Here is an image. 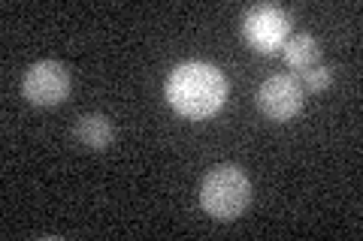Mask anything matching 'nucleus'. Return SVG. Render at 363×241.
<instances>
[{
  "label": "nucleus",
  "mask_w": 363,
  "mask_h": 241,
  "mask_svg": "<svg viewBox=\"0 0 363 241\" xmlns=\"http://www.w3.org/2000/svg\"><path fill=\"white\" fill-rule=\"evenodd\" d=\"M318 54H321V49H318V42L312 33H294V37L285 40V45H281V57H285V64L291 66V70H312Z\"/></svg>",
  "instance_id": "obj_7"
},
{
  "label": "nucleus",
  "mask_w": 363,
  "mask_h": 241,
  "mask_svg": "<svg viewBox=\"0 0 363 241\" xmlns=\"http://www.w3.org/2000/svg\"><path fill=\"white\" fill-rule=\"evenodd\" d=\"M300 85H303V90H312V94H318V90H327L333 85V66H312V70L303 73Z\"/></svg>",
  "instance_id": "obj_8"
},
{
  "label": "nucleus",
  "mask_w": 363,
  "mask_h": 241,
  "mask_svg": "<svg viewBox=\"0 0 363 241\" xmlns=\"http://www.w3.org/2000/svg\"><path fill=\"white\" fill-rule=\"evenodd\" d=\"M257 106L272 121L297 118L306 106V90L297 76H269L257 90Z\"/></svg>",
  "instance_id": "obj_5"
},
{
  "label": "nucleus",
  "mask_w": 363,
  "mask_h": 241,
  "mask_svg": "<svg viewBox=\"0 0 363 241\" xmlns=\"http://www.w3.org/2000/svg\"><path fill=\"white\" fill-rule=\"evenodd\" d=\"M25 97L33 106H61L70 97V73L58 61H37L25 73Z\"/></svg>",
  "instance_id": "obj_4"
},
{
  "label": "nucleus",
  "mask_w": 363,
  "mask_h": 241,
  "mask_svg": "<svg viewBox=\"0 0 363 241\" xmlns=\"http://www.w3.org/2000/svg\"><path fill=\"white\" fill-rule=\"evenodd\" d=\"M227 100V78L215 64L188 61L179 64L167 78V102L182 118H212Z\"/></svg>",
  "instance_id": "obj_1"
},
{
  "label": "nucleus",
  "mask_w": 363,
  "mask_h": 241,
  "mask_svg": "<svg viewBox=\"0 0 363 241\" xmlns=\"http://www.w3.org/2000/svg\"><path fill=\"white\" fill-rule=\"evenodd\" d=\"M76 142L85 145L88 151H106V148L116 142V127H112V121L106 114L100 112H91V114H82V118L76 121Z\"/></svg>",
  "instance_id": "obj_6"
},
{
  "label": "nucleus",
  "mask_w": 363,
  "mask_h": 241,
  "mask_svg": "<svg viewBox=\"0 0 363 241\" xmlns=\"http://www.w3.org/2000/svg\"><path fill=\"white\" fill-rule=\"evenodd\" d=\"M252 202V181L236 163H221L206 172L200 184V208L221 223L236 221Z\"/></svg>",
  "instance_id": "obj_2"
},
{
  "label": "nucleus",
  "mask_w": 363,
  "mask_h": 241,
  "mask_svg": "<svg viewBox=\"0 0 363 241\" xmlns=\"http://www.w3.org/2000/svg\"><path fill=\"white\" fill-rule=\"evenodd\" d=\"M245 42L260 54H276L285 40L291 37V18L285 9H279L276 4H257L245 13L242 21Z\"/></svg>",
  "instance_id": "obj_3"
}]
</instances>
